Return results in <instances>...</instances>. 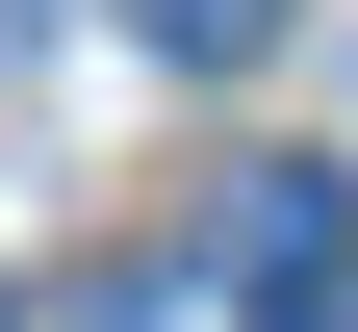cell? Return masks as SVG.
<instances>
[{"label": "cell", "instance_id": "6da1fadb", "mask_svg": "<svg viewBox=\"0 0 358 332\" xmlns=\"http://www.w3.org/2000/svg\"><path fill=\"white\" fill-rule=\"evenodd\" d=\"M205 256H231L256 307H282V281H333V256H358V205H333V154H256V179H231V230H205Z\"/></svg>", "mask_w": 358, "mask_h": 332}, {"label": "cell", "instance_id": "7a4b0ae2", "mask_svg": "<svg viewBox=\"0 0 358 332\" xmlns=\"http://www.w3.org/2000/svg\"><path fill=\"white\" fill-rule=\"evenodd\" d=\"M128 26H154V52H179V77H231V52H282L307 0H128Z\"/></svg>", "mask_w": 358, "mask_h": 332}, {"label": "cell", "instance_id": "3957f363", "mask_svg": "<svg viewBox=\"0 0 358 332\" xmlns=\"http://www.w3.org/2000/svg\"><path fill=\"white\" fill-rule=\"evenodd\" d=\"M256 332H358V256H333V281H282V307H256Z\"/></svg>", "mask_w": 358, "mask_h": 332}, {"label": "cell", "instance_id": "277c9868", "mask_svg": "<svg viewBox=\"0 0 358 332\" xmlns=\"http://www.w3.org/2000/svg\"><path fill=\"white\" fill-rule=\"evenodd\" d=\"M26 26H52V0H0V52H26Z\"/></svg>", "mask_w": 358, "mask_h": 332}, {"label": "cell", "instance_id": "5b68a950", "mask_svg": "<svg viewBox=\"0 0 358 332\" xmlns=\"http://www.w3.org/2000/svg\"><path fill=\"white\" fill-rule=\"evenodd\" d=\"M0 332H26V307H0Z\"/></svg>", "mask_w": 358, "mask_h": 332}]
</instances>
